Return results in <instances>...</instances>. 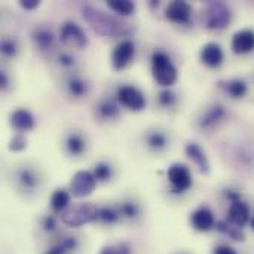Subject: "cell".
<instances>
[{
	"label": "cell",
	"instance_id": "6da1fadb",
	"mask_svg": "<svg viewBox=\"0 0 254 254\" xmlns=\"http://www.w3.org/2000/svg\"><path fill=\"white\" fill-rule=\"evenodd\" d=\"M80 10L83 19L91 25V28L103 37H129L135 31V27L131 22L113 16L94 4L85 3L80 6Z\"/></svg>",
	"mask_w": 254,
	"mask_h": 254
},
{
	"label": "cell",
	"instance_id": "7a4b0ae2",
	"mask_svg": "<svg viewBox=\"0 0 254 254\" xmlns=\"http://www.w3.org/2000/svg\"><path fill=\"white\" fill-rule=\"evenodd\" d=\"M152 73L155 80L161 86L168 88L177 82V68L173 64L171 58L162 51H156L152 54Z\"/></svg>",
	"mask_w": 254,
	"mask_h": 254
},
{
	"label": "cell",
	"instance_id": "3957f363",
	"mask_svg": "<svg viewBox=\"0 0 254 254\" xmlns=\"http://www.w3.org/2000/svg\"><path fill=\"white\" fill-rule=\"evenodd\" d=\"M231 21V7L223 1H210L202 10V22L208 30H223Z\"/></svg>",
	"mask_w": 254,
	"mask_h": 254
},
{
	"label": "cell",
	"instance_id": "277c9868",
	"mask_svg": "<svg viewBox=\"0 0 254 254\" xmlns=\"http://www.w3.org/2000/svg\"><path fill=\"white\" fill-rule=\"evenodd\" d=\"M97 217H98V207H95L91 202H85V204H79L67 210L61 216V220L64 225L70 228H79L91 222H95Z\"/></svg>",
	"mask_w": 254,
	"mask_h": 254
},
{
	"label": "cell",
	"instance_id": "5b68a950",
	"mask_svg": "<svg viewBox=\"0 0 254 254\" xmlns=\"http://www.w3.org/2000/svg\"><path fill=\"white\" fill-rule=\"evenodd\" d=\"M60 40L70 49H83L88 46V36L74 21H65L60 30Z\"/></svg>",
	"mask_w": 254,
	"mask_h": 254
},
{
	"label": "cell",
	"instance_id": "8992f818",
	"mask_svg": "<svg viewBox=\"0 0 254 254\" xmlns=\"http://www.w3.org/2000/svg\"><path fill=\"white\" fill-rule=\"evenodd\" d=\"M97 188V180L91 171H77L70 182V195L74 198H86L89 196Z\"/></svg>",
	"mask_w": 254,
	"mask_h": 254
},
{
	"label": "cell",
	"instance_id": "52a82bcc",
	"mask_svg": "<svg viewBox=\"0 0 254 254\" xmlns=\"http://www.w3.org/2000/svg\"><path fill=\"white\" fill-rule=\"evenodd\" d=\"M118 101L132 112H141L146 107L144 94L132 85H124L118 89Z\"/></svg>",
	"mask_w": 254,
	"mask_h": 254
},
{
	"label": "cell",
	"instance_id": "ba28073f",
	"mask_svg": "<svg viewBox=\"0 0 254 254\" xmlns=\"http://www.w3.org/2000/svg\"><path fill=\"white\" fill-rule=\"evenodd\" d=\"M167 176H168V182L171 183L173 189L177 192V193H183L185 190H188L190 186H192V176H190V171L186 165L183 164H173L168 171H167Z\"/></svg>",
	"mask_w": 254,
	"mask_h": 254
},
{
	"label": "cell",
	"instance_id": "9c48e42d",
	"mask_svg": "<svg viewBox=\"0 0 254 254\" xmlns=\"http://www.w3.org/2000/svg\"><path fill=\"white\" fill-rule=\"evenodd\" d=\"M134 54H135V46H134L132 40H129V39L121 40V43H118L112 52L113 68L115 70H124L125 67H128L134 58Z\"/></svg>",
	"mask_w": 254,
	"mask_h": 254
},
{
	"label": "cell",
	"instance_id": "30bf717a",
	"mask_svg": "<svg viewBox=\"0 0 254 254\" xmlns=\"http://www.w3.org/2000/svg\"><path fill=\"white\" fill-rule=\"evenodd\" d=\"M165 16L176 24H186L192 16V6L188 1L174 0L165 9Z\"/></svg>",
	"mask_w": 254,
	"mask_h": 254
},
{
	"label": "cell",
	"instance_id": "8fae6325",
	"mask_svg": "<svg viewBox=\"0 0 254 254\" xmlns=\"http://www.w3.org/2000/svg\"><path fill=\"white\" fill-rule=\"evenodd\" d=\"M225 118H226V109L220 104H216V106H211L208 110H205L201 115V118L198 119V127L201 129L211 131L219 124H222Z\"/></svg>",
	"mask_w": 254,
	"mask_h": 254
},
{
	"label": "cell",
	"instance_id": "7c38bea8",
	"mask_svg": "<svg viewBox=\"0 0 254 254\" xmlns=\"http://www.w3.org/2000/svg\"><path fill=\"white\" fill-rule=\"evenodd\" d=\"M250 220H252V216H250L249 205L246 202H243L241 199L234 201L229 207V211H228V222L232 223L234 226L243 229Z\"/></svg>",
	"mask_w": 254,
	"mask_h": 254
},
{
	"label": "cell",
	"instance_id": "4fadbf2b",
	"mask_svg": "<svg viewBox=\"0 0 254 254\" xmlns=\"http://www.w3.org/2000/svg\"><path fill=\"white\" fill-rule=\"evenodd\" d=\"M54 33L46 25H37L31 31V42L34 48L40 52H46L54 48Z\"/></svg>",
	"mask_w": 254,
	"mask_h": 254
},
{
	"label": "cell",
	"instance_id": "5bb4252c",
	"mask_svg": "<svg viewBox=\"0 0 254 254\" xmlns=\"http://www.w3.org/2000/svg\"><path fill=\"white\" fill-rule=\"evenodd\" d=\"M190 223L192 228L198 232H208L210 229L214 228L216 220H214V214L210 208L207 207H201L198 210H195L190 216Z\"/></svg>",
	"mask_w": 254,
	"mask_h": 254
},
{
	"label": "cell",
	"instance_id": "9a60e30c",
	"mask_svg": "<svg viewBox=\"0 0 254 254\" xmlns=\"http://www.w3.org/2000/svg\"><path fill=\"white\" fill-rule=\"evenodd\" d=\"M201 61L207 65V67H219L223 63V51L222 46L219 43L210 42L207 45L202 46L201 49Z\"/></svg>",
	"mask_w": 254,
	"mask_h": 254
},
{
	"label": "cell",
	"instance_id": "2e32d148",
	"mask_svg": "<svg viewBox=\"0 0 254 254\" xmlns=\"http://www.w3.org/2000/svg\"><path fill=\"white\" fill-rule=\"evenodd\" d=\"M232 49L235 54H249L254 51V31L241 30L232 37Z\"/></svg>",
	"mask_w": 254,
	"mask_h": 254
},
{
	"label": "cell",
	"instance_id": "e0dca14e",
	"mask_svg": "<svg viewBox=\"0 0 254 254\" xmlns=\"http://www.w3.org/2000/svg\"><path fill=\"white\" fill-rule=\"evenodd\" d=\"M10 125L18 132H27L34 128V116L27 109H16L10 115Z\"/></svg>",
	"mask_w": 254,
	"mask_h": 254
},
{
	"label": "cell",
	"instance_id": "ac0fdd59",
	"mask_svg": "<svg viewBox=\"0 0 254 254\" xmlns=\"http://www.w3.org/2000/svg\"><path fill=\"white\" fill-rule=\"evenodd\" d=\"M16 182H18V185L21 186L22 190L34 192L40 185V177L33 168L24 167V168L16 171Z\"/></svg>",
	"mask_w": 254,
	"mask_h": 254
},
{
	"label": "cell",
	"instance_id": "d6986e66",
	"mask_svg": "<svg viewBox=\"0 0 254 254\" xmlns=\"http://www.w3.org/2000/svg\"><path fill=\"white\" fill-rule=\"evenodd\" d=\"M186 155L190 161H193L196 164V167L201 170V173L208 174L210 173V162L208 158L205 155V152L202 150V147L198 143H188L186 144Z\"/></svg>",
	"mask_w": 254,
	"mask_h": 254
},
{
	"label": "cell",
	"instance_id": "ffe728a7",
	"mask_svg": "<svg viewBox=\"0 0 254 254\" xmlns=\"http://www.w3.org/2000/svg\"><path fill=\"white\" fill-rule=\"evenodd\" d=\"M95 112H97L100 119L112 121V119H116L119 116V106L112 98H104L97 104Z\"/></svg>",
	"mask_w": 254,
	"mask_h": 254
},
{
	"label": "cell",
	"instance_id": "44dd1931",
	"mask_svg": "<svg viewBox=\"0 0 254 254\" xmlns=\"http://www.w3.org/2000/svg\"><path fill=\"white\" fill-rule=\"evenodd\" d=\"M65 88L70 97L73 98H82L88 94V83L80 76H70L65 82Z\"/></svg>",
	"mask_w": 254,
	"mask_h": 254
},
{
	"label": "cell",
	"instance_id": "7402d4cb",
	"mask_svg": "<svg viewBox=\"0 0 254 254\" xmlns=\"http://www.w3.org/2000/svg\"><path fill=\"white\" fill-rule=\"evenodd\" d=\"M65 149L71 156H80L86 149L85 138L77 132H70L65 138Z\"/></svg>",
	"mask_w": 254,
	"mask_h": 254
},
{
	"label": "cell",
	"instance_id": "603a6c76",
	"mask_svg": "<svg viewBox=\"0 0 254 254\" xmlns=\"http://www.w3.org/2000/svg\"><path fill=\"white\" fill-rule=\"evenodd\" d=\"M76 249H77V240L73 237H65L58 243H55L52 247H49L45 254H68L74 252Z\"/></svg>",
	"mask_w": 254,
	"mask_h": 254
},
{
	"label": "cell",
	"instance_id": "cb8c5ba5",
	"mask_svg": "<svg viewBox=\"0 0 254 254\" xmlns=\"http://www.w3.org/2000/svg\"><path fill=\"white\" fill-rule=\"evenodd\" d=\"M68 202H70V193H68L65 189H57V190L52 193L51 201H49L51 208H52V211H55V213L64 211V210L67 208Z\"/></svg>",
	"mask_w": 254,
	"mask_h": 254
},
{
	"label": "cell",
	"instance_id": "d4e9b609",
	"mask_svg": "<svg viewBox=\"0 0 254 254\" xmlns=\"http://www.w3.org/2000/svg\"><path fill=\"white\" fill-rule=\"evenodd\" d=\"M225 88V91L232 97V98H243L249 88H247V83L241 79H232V80H228L222 85Z\"/></svg>",
	"mask_w": 254,
	"mask_h": 254
},
{
	"label": "cell",
	"instance_id": "484cf974",
	"mask_svg": "<svg viewBox=\"0 0 254 254\" xmlns=\"http://www.w3.org/2000/svg\"><path fill=\"white\" fill-rule=\"evenodd\" d=\"M146 144L152 149V150H164L168 146V138L164 132L161 131H150L146 134Z\"/></svg>",
	"mask_w": 254,
	"mask_h": 254
},
{
	"label": "cell",
	"instance_id": "4316f807",
	"mask_svg": "<svg viewBox=\"0 0 254 254\" xmlns=\"http://www.w3.org/2000/svg\"><path fill=\"white\" fill-rule=\"evenodd\" d=\"M107 6L113 12H116V13H119L122 16L131 15L135 10V3L134 1H129V0H109L107 1Z\"/></svg>",
	"mask_w": 254,
	"mask_h": 254
},
{
	"label": "cell",
	"instance_id": "83f0119b",
	"mask_svg": "<svg viewBox=\"0 0 254 254\" xmlns=\"http://www.w3.org/2000/svg\"><path fill=\"white\" fill-rule=\"evenodd\" d=\"M94 177L97 182H101V183H106L112 179L113 176V168L110 164L107 162H98L95 167H94V171H92Z\"/></svg>",
	"mask_w": 254,
	"mask_h": 254
},
{
	"label": "cell",
	"instance_id": "f1b7e54d",
	"mask_svg": "<svg viewBox=\"0 0 254 254\" xmlns=\"http://www.w3.org/2000/svg\"><path fill=\"white\" fill-rule=\"evenodd\" d=\"M119 219H121V213L116 211L115 208H110V207H101V208H98V217H97L98 222H101L104 225H113Z\"/></svg>",
	"mask_w": 254,
	"mask_h": 254
},
{
	"label": "cell",
	"instance_id": "f546056e",
	"mask_svg": "<svg viewBox=\"0 0 254 254\" xmlns=\"http://www.w3.org/2000/svg\"><path fill=\"white\" fill-rule=\"evenodd\" d=\"M217 229H219L220 232L229 235V237L234 238L235 241H243V240H244V235H243L241 229L237 228V226H234V225L229 223L228 220H226V222H219V223H217Z\"/></svg>",
	"mask_w": 254,
	"mask_h": 254
},
{
	"label": "cell",
	"instance_id": "4dcf8cb0",
	"mask_svg": "<svg viewBox=\"0 0 254 254\" xmlns=\"http://www.w3.org/2000/svg\"><path fill=\"white\" fill-rule=\"evenodd\" d=\"M119 213H121V217H125V219H135L138 217L140 214V207L132 202V201H125L119 205Z\"/></svg>",
	"mask_w": 254,
	"mask_h": 254
},
{
	"label": "cell",
	"instance_id": "1f68e13d",
	"mask_svg": "<svg viewBox=\"0 0 254 254\" xmlns=\"http://www.w3.org/2000/svg\"><path fill=\"white\" fill-rule=\"evenodd\" d=\"M0 49H1V54L7 58H12L16 55L18 52V45H16V40L15 39H10V37H4L1 40V45H0Z\"/></svg>",
	"mask_w": 254,
	"mask_h": 254
},
{
	"label": "cell",
	"instance_id": "d6a6232c",
	"mask_svg": "<svg viewBox=\"0 0 254 254\" xmlns=\"http://www.w3.org/2000/svg\"><path fill=\"white\" fill-rule=\"evenodd\" d=\"M27 147V140L22 134H16L13 135L10 140H9V144H7V149L10 152H22L24 149Z\"/></svg>",
	"mask_w": 254,
	"mask_h": 254
},
{
	"label": "cell",
	"instance_id": "836d02e7",
	"mask_svg": "<svg viewBox=\"0 0 254 254\" xmlns=\"http://www.w3.org/2000/svg\"><path fill=\"white\" fill-rule=\"evenodd\" d=\"M158 101H159V104L162 106V107H173L174 104H176V101H177V97H176V94L173 92V91H170V89H165V91H162V92H159V95H158Z\"/></svg>",
	"mask_w": 254,
	"mask_h": 254
},
{
	"label": "cell",
	"instance_id": "e575fe53",
	"mask_svg": "<svg viewBox=\"0 0 254 254\" xmlns=\"http://www.w3.org/2000/svg\"><path fill=\"white\" fill-rule=\"evenodd\" d=\"M100 254H131L129 250V246L122 243V244H118V246H107L104 247Z\"/></svg>",
	"mask_w": 254,
	"mask_h": 254
},
{
	"label": "cell",
	"instance_id": "d590c367",
	"mask_svg": "<svg viewBox=\"0 0 254 254\" xmlns=\"http://www.w3.org/2000/svg\"><path fill=\"white\" fill-rule=\"evenodd\" d=\"M58 61H60V64H61L64 68H71V67L74 65V63H76L74 57H73L71 54H68V52L61 54V55L58 57Z\"/></svg>",
	"mask_w": 254,
	"mask_h": 254
},
{
	"label": "cell",
	"instance_id": "8d00e7d4",
	"mask_svg": "<svg viewBox=\"0 0 254 254\" xmlns=\"http://www.w3.org/2000/svg\"><path fill=\"white\" fill-rule=\"evenodd\" d=\"M42 228H43L46 232L55 231V228H57V220H55V217H54V216H46V217L42 220Z\"/></svg>",
	"mask_w": 254,
	"mask_h": 254
},
{
	"label": "cell",
	"instance_id": "74e56055",
	"mask_svg": "<svg viewBox=\"0 0 254 254\" xmlns=\"http://www.w3.org/2000/svg\"><path fill=\"white\" fill-rule=\"evenodd\" d=\"M39 4H40V1H37V0H21L19 1V6L24 10H33V9L39 7Z\"/></svg>",
	"mask_w": 254,
	"mask_h": 254
},
{
	"label": "cell",
	"instance_id": "f35d334b",
	"mask_svg": "<svg viewBox=\"0 0 254 254\" xmlns=\"http://www.w3.org/2000/svg\"><path fill=\"white\" fill-rule=\"evenodd\" d=\"M213 254H238L232 247H229V246H217L216 249H214V252Z\"/></svg>",
	"mask_w": 254,
	"mask_h": 254
},
{
	"label": "cell",
	"instance_id": "ab89813d",
	"mask_svg": "<svg viewBox=\"0 0 254 254\" xmlns=\"http://www.w3.org/2000/svg\"><path fill=\"white\" fill-rule=\"evenodd\" d=\"M7 85H9V79H7L6 71H0V88L1 89H6Z\"/></svg>",
	"mask_w": 254,
	"mask_h": 254
},
{
	"label": "cell",
	"instance_id": "60d3db41",
	"mask_svg": "<svg viewBox=\"0 0 254 254\" xmlns=\"http://www.w3.org/2000/svg\"><path fill=\"white\" fill-rule=\"evenodd\" d=\"M250 223H252V228H253V229H254V216H253V217H252V220H250Z\"/></svg>",
	"mask_w": 254,
	"mask_h": 254
}]
</instances>
